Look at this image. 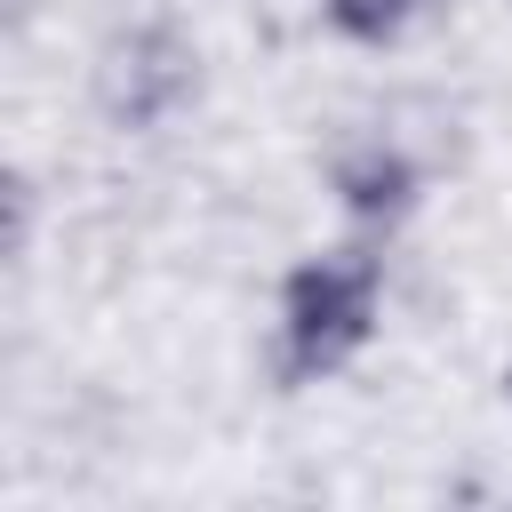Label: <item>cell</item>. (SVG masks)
Returning <instances> with one entry per match:
<instances>
[{"mask_svg":"<svg viewBox=\"0 0 512 512\" xmlns=\"http://www.w3.org/2000/svg\"><path fill=\"white\" fill-rule=\"evenodd\" d=\"M88 104L120 136L168 128L176 112L200 104V40L176 16H136L120 32H104V48L88 64Z\"/></svg>","mask_w":512,"mask_h":512,"instance_id":"cell-2","label":"cell"},{"mask_svg":"<svg viewBox=\"0 0 512 512\" xmlns=\"http://www.w3.org/2000/svg\"><path fill=\"white\" fill-rule=\"evenodd\" d=\"M432 0H320V24L344 40V48H400L416 24H424Z\"/></svg>","mask_w":512,"mask_h":512,"instance_id":"cell-4","label":"cell"},{"mask_svg":"<svg viewBox=\"0 0 512 512\" xmlns=\"http://www.w3.org/2000/svg\"><path fill=\"white\" fill-rule=\"evenodd\" d=\"M0 200H8V264H24V256H32V216H40V184H32L24 168H8Z\"/></svg>","mask_w":512,"mask_h":512,"instance_id":"cell-5","label":"cell"},{"mask_svg":"<svg viewBox=\"0 0 512 512\" xmlns=\"http://www.w3.org/2000/svg\"><path fill=\"white\" fill-rule=\"evenodd\" d=\"M384 320V248L360 232L344 248L296 256L280 272V320H272V368L280 384L344 376Z\"/></svg>","mask_w":512,"mask_h":512,"instance_id":"cell-1","label":"cell"},{"mask_svg":"<svg viewBox=\"0 0 512 512\" xmlns=\"http://www.w3.org/2000/svg\"><path fill=\"white\" fill-rule=\"evenodd\" d=\"M328 200L344 208L352 232L384 240V232H400L424 208V160L392 128H360V136H344L328 152Z\"/></svg>","mask_w":512,"mask_h":512,"instance_id":"cell-3","label":"cell"}]
</instances>
